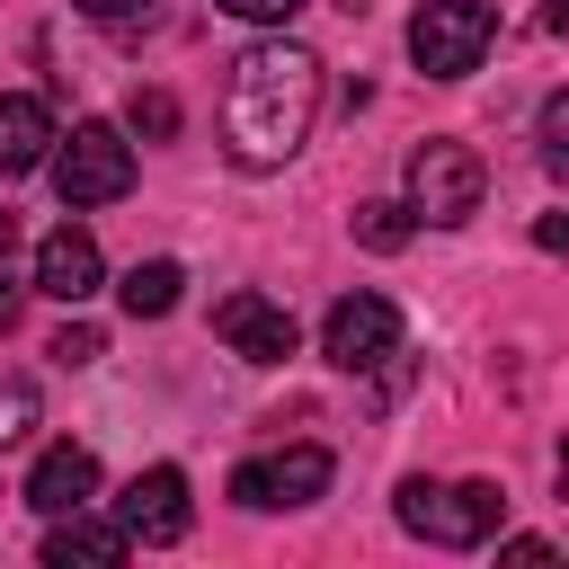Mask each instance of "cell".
<instances>
[{
    "label": "cell",
    "instance_id": "obj_1",
    "mask_svg": "<svg viewBox=\"0 0 569 569\" xmlns=\"http://www.w3.org/2000/svg\"><path fill=\"white\" fill-rule=\"evenodd\" d=\"M311 116H320V53L302 44H249L222 80V151L240 169H284L302 142H311Z\"/></svg>",
    "mask_w": 569,
    "mask_h": 569
},
{
    "label": "cell",
    "instance_id": "obj_2",
    "mask_svg": "<svg viewBox=\"0 0 569 569\" xmlns=\"http://www.w3.org/2000/svg\"><path fill=\"white\" fill-rule=\"evenodd\" d=\"M498 516H507L498 480H427V471L400 480V525H409L418 542H436V551H471V542H489Z\"/></svg>",
    "mask_w": 569,
    "mask_h": 569
},
{
    "label": "cell",
    "instance_id": "obj_3",
    "mask_svg": "<svg viewBox=\"0 0 569 569\" xmlns=\"http://www.w3.org/2000/svg\"><path fill=\"white\" fill-rule=\"evenodd\" d=\"M480 196H489V169H480V151H471V142L436 133V142H418V151H409V222L453 231V222H471V213H480Z\"/></svg>",
    "mask_w": 569,
    "mask_h": 569
},
{
    "label": "cell",
    "instance_id": "obj_4",
    "mask_svg": "<svg viewBox=\"0 0 569 569\" xmlns=\"http://www.w3.org/2000/svg\"><path fill=\"white\" fill-rule=\"evenodd\" d=\"M62 151H44V169H53V187H62V204L80 213V204H116L124 187H133V142L116 133V124H71V133H53Z\"/></svg>",
    "mask_w": 569,
    "mask_h": 569
},
{
    "label": "cell",
    "instance_id": "obj_5",
    "mask_svg": "<svg viewBox=\"0 0 569 569\" xmlns=\"http://www.w3.org/2000/svg\"><path fill=\"white\" fill-rule=\"evenodd\" d=\"M489 44H498V9H489V0H427V9L409 18V62H418L427 80L480 71Z\"/></svg>",
    "mask_w": 569,
    "mask_h": 569
},
{
    "label": "cell",
    "instance_id": "obj_6",
    "mask_svg": "<svg viewBox=\"0 0 569 569\" xmlns=\"http://www.w3.org/2000/svg\"><path fill=\"white\" fill-rule=\"evenodd\" d=\"M320 356H329L338 373H373V365H391V356H400V311H391L382 293H338L329 320H320Z\"/></svg>",
    "mask_w": 569,
    "mask_h": 569
},
{
    "label": "cell",
    "instance_id": "obj_7",
    "mask_svg": "<svg viewBox=\"0 0 569 569\" xmlns=\"http://www.w3.org/2000/svg\"><path fill=\"white\" fill-rule=\"evenodd\" d=\"M329 471H338V462H329V445L249 453V462L231 471V498H240V507H258V516H267V507H311V498L329 489Z\"/></svg>",
    "mask_w": 569,
    "mask_h": 569
},
{
    "label": "cell",
    "instance_id": "obj_8",
    "mask_svg": "<svg viewBox=\"0 0 569 569\" xmlns=\"http://www.w3.org/2000/svg\"><path fill=\"white\" fill-rule=\"evenodd\" d=\"M116 525H124V542H178V533L196 525V507H187V471H178V462L133 471L124 498H116Z\"/></svg>",
    "mask_w": 569,
    "mask_h": 569
},
{
    "label": "cell",
    "instance_id": "obj_9",
    "mask_svg": "<svg viewBox=\"0 0 569 569\" xmlns=\"http://www.w3.org/2000/svg\"><path fill=\"white\" fill-rule=\"evenodd\" d=\"M213 338L231 356H249V365H284L293 356V311L267 302V293H222L213 302Z\"/></svg>",
    "mask_w": 569,
    "mask_h": 569
},
{
    "label": "cell",
    "instance_id": "obj_10",
    "mask_svg": "<svg viewBox=\"0 0 569 569\" xmlns=\"http://www.w3.org/2000/svg\"><path fill=\"white\" fill-rule=\"evenodd\" d=\"M98 276H107L98 240H89L80 222H53V231L36 240V276H27V293H53V302H89V293H98Z\"/></svg>",
    "mask_w": 569,
    "mask_h": 569
},
{
    "label": "cell",
    "instance_id": "obj_11",
    "mask_svg": "<svg viewBox=\"0 0 569 569\" xmlns=\"http://www.w3.org/2000/svg\"><path fill=\"white\" fill-rule=\"evenodd\" d=\"M18 498H27L36 516H71V507H89V498H98V453H89V445H44Z\"/></svg>",
    "mask_w": 569,
    "mask_h": 569
},
{
    "label": "cell",
    "instance_id": "obj_12",
    "mask_svg": "<svg viewBox=\"0 0 569 569\" xmlns=\"http://www.w3.org/2000/svg\"><path fill=\"white\" fill-rule=\"evenodd\" d=\"M44 151H53V107L27 98V89H9V98H0V178L44 169Z\"/></svg>",
    "mask_w": 569,
    "mask_h": 569
},
{
    "label": "cell",
    "instance_id": "obj_13",
    "mask_svg": "<svg viewBox=\"0 0 569 569\" xmlns=\"http://www.w3.org/2000/svg\"><path fill=\"white\" fill-rule=\"evenodd\" d=\"M53 533H44V569H71V560H124L133 542H124V525L116 516H89V507H71V516H44Z\"/></svg>",
    "mask_w": 569,
    "mask_h": 569
},
{
    "label": "cell",
    "instance_id": "obj_14",
    "mask_svg": "<svg viewBox=\"0 0 569 569\" xmlns=\"http://www.w3.org/2000/svg\"><path fill=\"white\" fill-rule=\"evenodd\" d=\"M178 284H187V267H178V258H142L116 293H124V311H133V320H169V311H178Z\"/></svg>",
    "mask_w": 569,
    "mask_h": 569
},
{
    "label": "cell",
    "instance_id": "obj_15",
    "mask_svg": "<svg viewBox=\"0 0 569 569\" xmlns=\"http://www.w3.org/2000/svg\"><path fill=\"white\" fill-rule=\"evenodd\" d=\"M36 418H44L36 382H27V373H0V453H9V445H27V436H36Z\"/></svg>",
    "mask_w": 569,
    "mask_h": 569
},
{
    "label": "cell",
    "instance_id": "obj_16",
    "mask_svg": "<svg viewBox=\"0 0 569 569\" xmlns=\"http://www.w3.org/2000/svg\"><path fill=\"white\" fill-rule=\"evenodd\" d=\"M409 231H418V222H409V204H382V196H373V204H356V240H365V249H382V258H391V249H409Z\"/></svg>",
    "mask_w": 569,
    "mask_h": 569
},
{
    "label": "cell",
    "instance_id": "obj_17",
    "mask_svg": "<svg viewBox=\"0 0 569 569\" xmlns=\"http://www.w3.org/2000/svg\"><path fill=\"white\" fill-rule=\"evenodd\" d=\"M133 133L169 142V133H178V98H169V89H133Z\"/></svg>",
    "mask_w": 569,
    "mask_h": 569
},
{
    "label": "cell",
    "instance_id": "obj_18",
    "mask_svg": "<svg viewBox=\"0 0 569 569\" xmlns=\"http://www.w3.org/2000/svg\"><path fill=\"white\" fill-rule=\"evenodd\" d=\"M44 356H53V365H98V356H107V338H98L89 320H71V329H53V347H44Z\"/></svg>",
    "mask_w": 569,
    "mask_h": 569
},
{
    "label": "cell",
    "instance_id": "obj_19",
    "mask_svg": "<svg viewBox=\"0 0 569 569\" xmlns=\"http://www.w3.org/2000/svg\"><path fill=\"white\" fill-rule=\"evenodd\" d=\"M80 18H98V27H151V9L160 0H71Z\"/></svg>",
    "mask_w": 569,
    "mask_h": 569
},
{
    "label": "cell",
    "instance_id": "obj_20",
    "mask_svg": "<svg viewBox=\"0 0 569 569\" xmlns=\"http://www.w3.org/2000/svg\"><path fill=\"white\" fill-rule=\"evenodd\" d=\"M542 160L569 169V98H542Z\"/></svg>",
    "mask_w": 569,
    "mask_h": 569
},
{
    "label": "cell",
    "instance_id": "obj_21",
    "mask_svg": "<svg viewBox=\"0 0 569 569\" xmlns=\"http://www.w3.org/2000/svg\"><path fill=\"white\" fill-rule=\"evenodd\" d=\"M213 9H231V18H249V27H284L302 0H213Z\"/></svg>",
    "mask_w": 569,
    "mask_h": 569
},
{
    "label": "cell",
    "instance_id": "obj_22",
    "mask_svg": "<svg viewBox=\"0 0 569 569\" xmlns=\"http://www.w3.org/2000/svg\"><path fill=\"white\" fill-rule=\"evenodd\" d=\"M18 311H27V284H18V276H9V267H0V338H9V329H18Z\"/></svg>",
    "mask_w": 569,
    "mask_h": 569
},
{
    "label": "cell",
    "instance_id": "obj_23",
    "mask_svg": "<svg viewBox=\"0 0 569 569\" xmlns=\"http://www.w3.org/2000/svg\"><path fill=\"white\" fill-rule=\"evenodd\" d=\"M0 249H9V213H0Z\"/></svg>",
    "mask_w": 569,
    "mask_h": 569
}]
</instances>
